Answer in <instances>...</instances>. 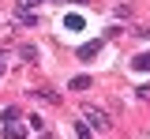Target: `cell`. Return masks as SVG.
Masks as SVG:
<instances>
[{"instance_id": "cell-10", "label": "cell", "mask_w": 150, "mask_h": 139, "mask_svg": "<svg viewBox=\"0 0 150 139\" xmlns=\"http://www.w3.org/2000/svg\"><path fill=\"white\" fill-rule=\"evenodd\" d=\"M0 68H4V53H0Z\"/></svg>"}, {"instance_id": "cell-3", "label": "cell", "mask_w": 150, "mask_h": 139, "mask_svg": "<svg viewBox=\"0 0 150 139\" xmlns=\"http://www.w3.org/2000/svg\"><path fill=\"white\" fill-rule=\"evenodd\" d=\"M98 49H101V41H90V45H79V60H90V57H98Z\"/></svg>"}, {"instance_id": "cell-6", "label": "cell", "mask_w": 150, "mask_h": 139, "mask_svg": "<svg viewBox=\"0 0 150 139\" xmlns=\"http://www.w3.org/2000/svg\"><path fill=\"white\" fill-rule=\"evenodd\" d=\"M86 87H90V75H75L71 79V90H86Z\"/></svg>"}, {"instance_id": "cell-7", "label": "cell", "mask_w": 150, "mask_h": 139, "mask_svg": "<svg viewBox=\"0 0 150 139\" xmlns=\"http://www.w3.org/2000/svg\"><path fill=\"white\" fill-rule=\"evenodd\" d=\"M64 26H68V30H83V19H79V15H68Z\"/></svg>"}, {"instance_id": "cell-2", "label": "cell", "mask_w": 150, "mask_h": 139, "mask_svg": "<svg viewBox=\"0 0 150 139\" xmlns=\"http://www.w3.org/2000/svg\"><path fill=\"white\" fill-rule=\"evenodd\" d=\"M26 132H30V124H4V139H26Z\"/></svg>"}, {"instance_id": "cell-5", "label": "cell", "mask_w": 150, "mask_h": 139, "mask_svg": "<svg viewBox=\"0 0 150 139\" xmlns=\"http://www.w3.org/2000/svg\"><path fill=\"white\" fill-rule=\"evenodd\" d=\"M0 117H4V124H15V120H19V109H15V105H8Z\"/></svg>"}, {"instance_id": "cell-11", "label": "cell", "mask_w": 150, "mask_h": 139, "mask_svg": "<svg viewBox=\"0 0 150 139\" xmlns=\"http://www.w3.org/2000/svg\"><path fill=\"white\" fill-rule=\"evenodd\" d=\"M0 75H4V68H0Z\"/></svg>"}, {"instance_id": "cell-12", "label": "cell", "mask_w": 150, "mask_h": 139, "mask_svg": "<svg viewBox=\"0 0 150 139\" xmlns=\"http://www.w3.org/2000/svg\"><path fill=\"white\" fill-rule=\"evenodd\" d=\"M75 4H83V0H75Z\"/></svg>"}, {"instance_id": "cell-8", "label": "cell", "mask_w": 150, "mask_h": 139, "mask_svg": "<svg viewBox=\"0 0 150 139\" xmlns=\"http://www.w3.org/2000/svg\"><path fill=\"white\" fill-rule=\"evenodd\" d=\"M19 23H26V26H38V15H34V11H23V15H19Z\"/></svg>"}, {"instance_id": "cell-4", "label": "cell", "mask_w": 150, "mask_h": 139, "mask_svg": "<svg viewBox=\"0 0 150 139\" xmlns=\"http://www.w3.org/2000/svg\"><path fill=\"white\" fill-rule=\"evenodd\" d=\"M131 68L135 72H150V53H139V57L131 60Z\"/></svg>"}, {"instance_id": "cell-1", "label": "cell", "mask_w": 150, "mask_h": 139, "mask_svg": "<svg viewBox=\"0 0 150 139\" xmlns=\"http://www.w3.org/2000/svg\"><path fill=\"white\" fill-rule=\"evenodd\" d=\"M83 117L90 120V124L98 128V132H105V128H109V117H105L101 109H94V105H86V109H83Z\"/></svg>"}, {"instance_id": "cell-9", "label": "cell", "mask_w": 150, "mask_h": 139, "mask_svg": "<svg viewBox=\"0 0 150 139\" xmlns=\"http://www.w3.org/2000/svg\"><path fill=\"white\" fill-rule=\"evenodd\" d=\"M135 34H139V38H150V26H139Z\"/></svg>"}]
</instances>
